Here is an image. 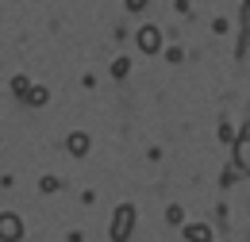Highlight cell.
Listing matches in <instances>:
<instances>
[{
  "label": "cell",
  "instance_id": "obj_1",
  "mask_svg": "<svg viewBox=\"0 0 250 242\" xmlns=\"http://www.w3.org/2000/svg\"><path fill=\"white\" fill-rule=\"evenodd\" d=\"M139 46H143L146 54H158V46H162V35H158V27H143V31H139Z\"/></svg>",
  "mask_w": 250,
  "mask_h": 242
},
{
  "label": "cell",
  "instance_id": "obj_2",
  "mask_svg": "<svg viewBox=\"0 0 250 242\" xmlns=\"http://www.w3.org/2000/svg\"><path fill=\"white\" fill-rule=\"evenodd\" d=\"M239 161L250 169V139H243V146H239Z\"/></svg>",
  "mask_w": 250,
  "mask_h": 242
},
{
  "label": "cell",
  "instance_id": "obj_3",
  "mask_svg": "<svg viewBox=\"0 0 250 242\" xmlns=\"http://www.w3.org/2000/svg\"><path fill=\"white\" fill-rule=\"evenodd\" d=\"M127 4H131V8H135V12H139V8H143V4H146V0H127Z\"/></svg>",
  "mask_w": 250,
  "mask_h": 242
}]
</instances>
